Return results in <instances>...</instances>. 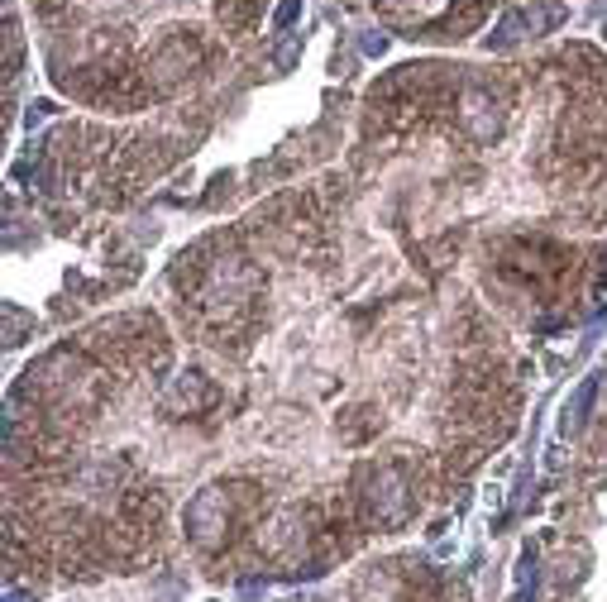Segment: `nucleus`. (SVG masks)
<instances>
[{"mask_svg":"<svg viewBox=\"0 0 607 602\" xmlns=\"http://www.w3.org/2000/svg\"><path fill=\"white\" fill-rule=\"evenodd\" d=\"M297 15H302V0H282V5L272 10V24H277V29H287Z\"/></svg>","mask_w":607,"mask_h":602,"instance_id":"nucleus-1","label":"nucleus"},{"mask_svg":"<svg viewBox=\"0 0 607 602\" xmlns=\"http://www.w3.org/2000/svg\"><path fill=\"white\" fill-rule=\"evenodd\" d=\"M383 48H387L383 34H368V39H364V53H383Z\"/></svg>","mask_w":607,"mask_h":602,"instance_id":"nucleus-2","label":"nucleus"}]
</instances>
